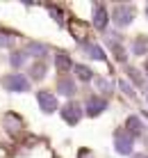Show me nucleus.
<instances>
[{"label": "nucleus", "mask_w": 148, "mask_h": 158, "mask_svg": "<svg viewBox=\"0 0 148 158\" xmlns=\"http://www.w3.org/2000/svg\"><path fill=\"white\" fill-rule=\"evenodd\" d=\"M94 23L98 25V28H105L107 14H105V9H103V7H96V9H94Z\"/></svg>", "instance_id": "obj_6"}, {"label": "nucleus", "mask_w": 148, "mask_h": 158, "mask_svg": "<svg viewBox=\"0 0 148 158\" xmlns=\"http://www.w3.org/2000/svg\"><path fill=\"white\" fill-rule=\"evenodd\" d=\"M59 89H62V94H73V83L71 80H59Z\"/></svg>", "instance_id": "obj_9"}, {"label": "nucleus", "mask_w": 148, "mask_h": 158, "mask_svg": "<svg viewBox=\"0 0 148 158\" xmlns=\"http://www.w3.org/2000/svg\"><path fill=\"white\" fill-rule=\"evenodd\" d=\"M103 108H105V101L103 99H91L89 101V115H100Z\"/></svg>", "instance_id": "obj_7"}, {"label": "nucleus", "mask_w": 148, "mask_h": 158, "mask_svg": "<svg viewBox=\"0 0 148 158\" xmlns=\"http://www.w3.org/2000/svg\"><path fill=\"white\" fill-rule=\"evenodd\" d=\"M68 64L71 62H68V57L64 55V53H62V55H57V67L62 69V71H64V69H68Z\"/></svg>", "instance_id": "obj_11"}, {"label": "nucleus", "mask_w": 148, "mask_h": 158, "mask_svg": "<svg viewBox=\"0 0 148 158\" xmlns=\"http://www.w3.org/2000/svg\"><path fill=\"white\" fill-rule=\"evenodd\" d=\"M39 106H41V110L53 112L55 108H57V101H55V96H50L48 92H39Z\"/></svg>", "instance_id": "obj_3"}, {"label": "nucleus", "mask_w": 148, "mask_h": 158, "mask_svg": "<svg viewBox=\"0 0 148 158\" xmlns=\"http://www.w3.org/2000/svg\"><path fill=\"white\" fill-rule=\"evenodd\" d=\"M2 85L7 87V89H12V92H25L27 87H30V83L23 78V76H18V73H14V76H7V78L2 80Z\"/></svg>", "instance_id": "obj_1"}, {"label": "nucleus", "mask_w": 148, "mask_h": 158, "mask_svg": "<svg viewBox=\"0 0 148 158\" xmlns=\"http://www.w3.org/2000/svg\"><path fill=\"white\" fill-rule=\"evenodd\" d=\"M78 76H80L82 80H89V78H91V71H89L87 67H78Z\"/></svg>", "instance_id": "obj_13"}, {"label": "nucleus", "mask_w": 148, "mask_h": 158, "mask_svg": "<svg viewBox=\"0 0 148 158\" xmlns=\"http://www.w3.org/2000/svg\"><path fill=\"white\" fill-rule=\"evenodd\" d=\"M146 48H148V41L146 39H139V41L134 44V53H144Z\"/></svg>", "instance_id": "obj_12"}, {"label": "nucleus", "mask_w": 148, "mask_h": 158, "mask_svg": "<svg viewBox=\"0 0 148 158\" xmlns=\"http://www.w3.org/2000/svg\"><path fill=\"white\" fill-rule=\"evenodd\" d=\"M132 16H134L132 7H116V9H114V21H116L119 25H125Z\"/></svg>", "instance_id": "obj_2"}, {"label": "nucleus", "mask_w": 148, "mask_h": 158, "mask_svg": "<svg viewBox=\"0 0 148 158\" xmlns=\"http://www.w3.org/2000/svg\"><path fill=\"white\" fill-rule=\"evenodd\" d=\"M87 51H89V57H94V60H103V57H105L100 46H87Z\"/></svg>", "instance_id": "obj_8"}, {"label": "nucleus", "mask_w": 148, "mask_h": 158, "mask_svg": "<svg viewBox=\"0 0 148 158\" xmlns=\"http://www.w3.org/2000/svg\"><path fill=\"white\" fill-rule=\"evenodd\" d=\"M128 126H130V131H132V133H139V131H141L139 119H130V122H128Z\"/></svg>", "instance_id": "obj_14"}, {"label": "nucleus", "mask_w": 148, "mask_h": 158, "mask_svg": "<svg viewBox=\"0 0 148 158\" xmlns=\"http://www.w3.org/2000/svg\"><path fill=\"white\" fill-rule=\"evenodd\" d=\"M134 158H146V156H134Z\"/></svg>", "instance_id": "obj_15"}, {"label": "nucleus", "mask_w": 148, "mask_h": 158, "mask_svg": "<svg viewBox=\"0 0 148 158\" xmlns=\"http://www.w3.org/2000/svg\"><path fill=\"white\" fill-rule=\"evenodd\" d=\"M71 30H73L75 39H84V28H82L80 23H71Z\"/></svg>", "instance_id": "obj_10"}, {"label": "nucleus", "mask_w": 148, "mask_h": 158, "mask_svg": "<svg viewBox=\"0 0 148 158\" xmlns=\"http://www.w3.org/2000/svg\"><path fill=\"white\" fill-rule=\"evenodd\" d=\"M116 149L121 151V154H130V149H132V140H130L128 135H123V133H116Z\"/></svg>", "instance_id": "obj_4"}, {"label": "nucleus", "mask_w": 148, "mask_h": 158, "mask_svg": "<svg viewBox=\"0 0 148 158\" xmlns=\"http://www.w3.org/2000/svg\"><path fill=\"white\" fill-rule=\"evenodd\" d=\"M62 117L66 119V122L75 124V122H78V119H80V108L71 103V106H66V108H64V110H62Z\"/></svg>", "instance_id": "obj_5"}]
</instances>
